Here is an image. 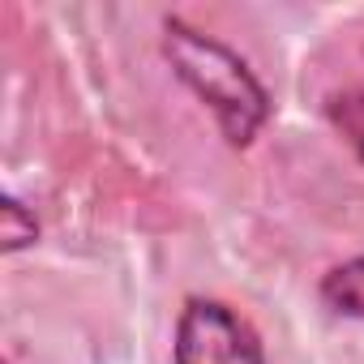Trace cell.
I'll use <instances>...</instances> for the list:
<instances>
[{
	"instance_id": "cell-1",
	"label": "cell",
	"mask_w": 364,
	"mask_h": 364,
	"mask_svg": "<svg viewBox=\"0 0 364 364\" xmlns=\"http://www.w3.org/2000/svg\"><path fill=\"white\" fill-rule=\"evenodd\" d=\"M163 56L171 73L185 82L215 116L223 141L232 150L253 146V137L270 120V90L253 73V65L232 52L223 39L193 31L189 22L167 18L163 22Z\"/></svg>"
},
{
	"instance_id": "cell-2",
	"label": "cell",
	"mask_w": 364,
	"mask_h": 364,
	"mask_svg": "<svg viewBox=\"0 0 364 364\" xmlns=\"http://www.w3.org/2000/svg\"><path fill=\"white\" fill-rule=\"evenodd\" d=\"M171 364H266L257 326L219 296H189L176 317Z\"/></svg>"
},
{
	"instance_id": "cell-3",
	"label": "cell",
	"mask_w": 364,
	"mask_h": 364,
	"mask_svg": "<svg viewBox=\"0 0 364 364\" xmlns=\"http://www.w3.org/2000/svg\"><path fill=\"white\" fill-rule=\"evenodd\" d=\"M317 296L321 304L334 313V317H351V321H364V253L330 266L317 283Z\"/></svg>"
},
{
	"instance_id": "cell-4",
	"label": "cell",
	"mask_w": 364,
	"mask_h": 364,
	"mask_svg": "<svg viewBox=\"0 0 364 364\" xmlns=\"http://www.w3.org/2000/svg\"><path fill=\"white\" fill-rule=\"evenodd\" d=\"M326 116H330L334 133H338V137L355 150V159L364 163V77L351 82V86H343L338 95H330Z\"/></svg>"
},
{
	"instance_id": "cell-5",
	"label": "cell",
	"mask_w": 364,
	"mask_h": 364,
	"mask_svg": "<svg viewBox=\"0 0 364 364\" xmlns=\"http://www.w3.org/2000/svg\"><path fill=\"white\" fill-rule=\"evenodd\" d=\"M0 219H5V228H0L5 253H18V249H26V245H35V240H39V223H35V215H31L14 193L5 198V206H0Z\"/></svg>"
}]
</instances>
